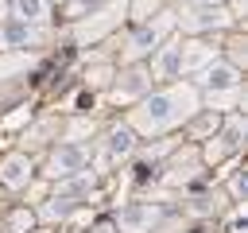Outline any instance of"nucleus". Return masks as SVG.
I'll use <instances>...</instances> for the list:
<instances>
[{
    "mask_svg": "<svg viewBox=\"0 0 248 233\" xmlns=\"http://www.w3.org/2000/svg\"><path fill=\"white\" fill-rule=\"evenodd\" d=\"M128 151H132V132L128 128H116L108 136V155H128Z\"/></svg>",
    "mask_w": 248,
    "mask_h": 233,
    "instance_id": "nucleus-8",
    "label": "nucleus"
},
{
    "mask_svg": "<svg viewBox=\"0 0 248 233\" xmlns=\"http://www.w3.org/2000/svg\"><path fill=\"white\" fill-rule=\"evenodd\" d=\"M178 66H182V47H178V43H170V47L155 58V74H159V78H167V74H174Z\"/></svg>",
    "mask_w": 248,
    "mask_h": 233,
    "instance_id": "nucleus-5",
    "label": "nucleus"
},
{
    "mask_svg": "<svg viewBox=\"0 0 248 233\" xmlns=\"http://www.w3.org/2000/svg\"><path fill=\"white\" fill-rule=\"evenodd\" d=\"M155 217H159V214H155L151 202H128V206L116 214V225H120L124 233H143V229H151Z\"/></svg>",
    "mask_w": 248,
    "mask_h": 233,
    "instance_id": "nucleus-2",
    "label": "nucleus"
},
{
    "mask_svg": "<svg viewBox=\"0 0 248 233\" xmlns=\"http://www.w3.org/2000/svg\"><path fill=\"white\" fill-rule=\"evenodd\" d=\"M81 167H85V148L81 144H62L50 155V175H74Z\"/></svg>",
    "mask_w": 248,
    "mask_h": 233,
    "instance_id": "nucleus-3",
    "label": "nucleus"
},
{
    "mask_svg": "<svg viewBox=\"0 0 248 233\" xmlns=\"http://www.w3.org/2000/svg\"><path fill=\"white\" fill-rule=\"evenodd\" d=\"M205 82H209L213 89H236V70H232V66H213V70L205 74Z\"/></svg>",
    "mask_w": 248,
    "mask_h": 233,
    "instance_id": "nucleus-7",
    "label": "nucleus"
},
{
    "mask_svg": "<svg viewBox=\"0 0 248 233\" xmlns=\"http://www.w3.org/2000/svg\"><path fill=\"white\" fill-rule=\"evenodd\" d=\"M194 109V93L190 89H167V93H155L151 101H143V109L136 113V124L140 128H167V124H178L182 116H190Z\"/></svg>",
    "mask_w": 248,
    "mask_h": 233,
    "instance_id": "nucleus-1",
    "label": "nucleus"
},
{
    "mask_svg": "<svg viewBox=\"0 0 248 233\" xmlns=\"http://www.w3.org/2000/svg\"><path fill=\"white\" fill-rule=\"evenodd\" d=\"M205 4H209V0H205Z\"/></svg>",
    "mask_w": 248,
    "mask_h": 233,
    "instance_id": "nucleus-10",
    "label": "nucleus"
},
{
    "mask_svg": "<svg viewBox=\"0 0 248 233\" xmlns=\"http://www.w3.org/2000/svg\"><path fill=\"white\" fill-rule=\"evenodd\" d=\"M0 179H4L8 186H23V183L31 179V163H27L23 155H8L4 167H0Z\"/></svg>",
    "mask_w": 248,
    "mask_h": 233,
    "instance_id": "nucleus-4",
    "label": "nucleus"
},
{
    "mask_svg": "<svg viewBox=\"0 0 248 233\" xmlns=\"http://www.w3.org/2000/svg\"><path fill=\"white\" fill-rule=\"evenodd\" d=\"M140 89H143V70H132L128 82L116 85V97H132V93H140Z\"/></svg>",
    "mask_w": 248,
    "mask_h": 233,
    "instance_id": "nucleus-9",
    "label": "nucleus"
},
{
    "mask_svg": "<svg viewBox=\"0 0 248 233\" xmlns=\"http://www.w3.org/2000/svg\"><path fill=\"white\" fill-rule=\"evenodd\" d=\"M16 4V16L23 19V23H39L43 16H46V4L43 0H12Z\"/></svg>",
    "mask_w": 248,
    "mask_h": 233,
    "instance_id": "nucleus-6",
    "label": "nucleus"
}]
</instances>
